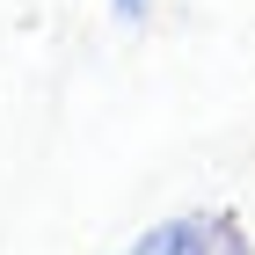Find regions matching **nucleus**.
I'll list each match as a JSON object with an SVG mask.
<instances>
[{"mask_svg": "<svg viewBox=\"0 0 255 255\" xmlns=\"http://www.w3.org/2000/svg\"><path fill=\"white\" fill-rule=\"evenodd\" d=\"M124 255H255V241H248V226L234 212L212 204V212H175L160 226H146Z\"/></svg>", "mask_w": 255, "mask_h": 255, "instance_id": "f257e3e1", "label": "nucleus"}, {"mask_svg": "<svg viewBox=\"0 0 255 255\" xmlns=\"http://www.w3.org/2000/svg\"><path fill=\"white\" fill-rule=\"evenodd\" d=\"M110 15H117L124 29H146V22H153V0H110Z\"/></svg>", "mask_w": 255, "mask_h": 255, "instance_id": "f03ea898", "label": "nucleus"}]
</instances>
